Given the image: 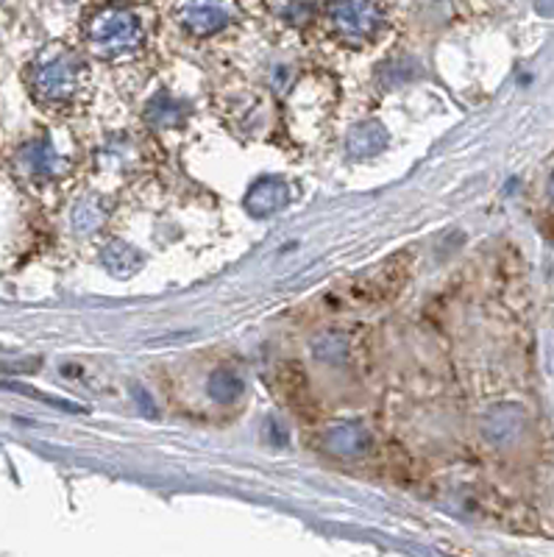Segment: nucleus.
Here are the masks:
<instances>
[{"instance_id": "nucleus-1", "label": "nucleus", "mask_w": 554, "mask_h": 557, "mask_svg": "<svg viewBox=\"0 0 554 557\" xmlns=\"http://www.w3.org/2000/svg\"><path fill=\"white\" fill-rule=\"evenodd\" d=\"M82 42L101 62H132L148 45L146 9L126 0L93 7L82 20Z\"/></svg>"}, {"instance_id": "nucleus-2", "label": "nucleus", "mask_w": 554, "mask_h": 557, "mask_svg": "<svg viewBox=\"0 0 554 557\" xmlns=\"http://www.w3.org/2000/svg\"><path fill=\"white\" fill-rule=\"evenodd\" d=\"M26 82L34 101L53 112L82 107L89 96L87 62L67 45H48L39 51V57L28 64Z\"/></svg>"}, {"instance_id": "nucleus-3", "label": "nucleus", "mask_w": 554, "mask_h": 557, "mask_svg": "<svg viewBox=\"0 0 554 557\" xmlns=\"http://www.w3.org/2000/svg\"><path fill=\"white\" fill-rule=\"evenodd\" d=\"M329 37L346 48H366L387 28L384 0H329L323 9Z\"/></svg>"}, {"instance_id": "nucleus-4", "label": "nucleus", "mask_w": 554, "mask_h": 557, "mask_svg": "<svg viewBox=\"0 0 554 557\" xmlns=\"http://www.w3.org/2000/svg\"><path fill=\"white\" fill-rule=\"evenodd\" d=\"M413 265H416L413 251H404L398 257H393V260H384L373 271L354 276L346 285V290H343V301L346 305H377V301L396 296L407 285Z\"/></svg>"}, {"instance_id": "nucleus-5", "label": "nucleus", "mask_w": 554, "mask_h": 557, "mask_svg": "<svg viewBox=\"0 0 554 557\" xmlns=\"http://www.w3.org/2000/svg\"><path fill=\"white\" fill-rule=\"evenodd\" d=\"M173 17L193 37H212L237 23L239 7L237 0H176Z\"/></svg>"}, {"instance_id": "nucleus-6", "label": "nucleus", "mask_w": 554, "mask_h": 557, "mask_svg": "<svg viewBox=\"0 0 554 557\" xmlns=\"http://www.w3.org/2000/svg\"><path fill=\"white\" fill-rule=\"evenodd\" d=\"M373 446V437L366 426L341 424L323 435V449L334 457H362Z\"/></svg>"}, {"instance_id": "nucleus-7", "label": "nucleus", "mask_w": 554, "mask_h": 557, "mask_svg": "<svg viewBox=\"0 0 554 557\" xmlns=\"http://www.w3.org/2000/svg\"><path fill=\"white\" fill-rule=\"evenodd\" d=\"M20 162H23V168L28 171V176L37 178V182H53V178L62 176V157L57 153V148L51 146V143H45V139H39V143H32V146L23 148V153H20Z\"/></svg>"}, {"instance_id": "nucleus-8", "label": "nucleus", "mask_w": 554, "mask_h": 557, "mask_svg": "<svg viewBox=\"0 0 554 557\" xmlns=\"http://www.w3.org/2000/svg\"><path fill=\"white\" fill-rule=\"evenodd\" d=\"M291 201V193H287V184L279 182V178H262L251 187V193L246 196V207L251 215L271 218L276 215L279 209L287 207Z\"/></svg>"}, {"instance_id": "nucleus-9", "label": "nucleus", "mask_w": 554, "mask_h": 557, "mask_svg": "<svg viewBox=\"0 0 554 557\" xmlns=\"http://www.w3.org/2000/svg\"><path fill=\"white\" fill-rule=\"evenodd\" d=\"M387 146V132L379 123H359L352 128L346 143V153L354 159H368Z\"/></svg>"}, {"instance_id": "nucleus-10", "label": "nucleus", "mask_w": 554, "mask_h": 557, "mask_svg": "<svg viewBox=\"0 0 554 557\" xmlns=\"http://www.w3.org/2000/svg\"><path fill=\"white\" fill-rule=\"evenodd\" d=\"M101 262L114 276H132V273H137L143 268V257H139L137 248L126 246V243L120 240H112L103 246Z\"/></svg>"}, {"instance_id": "nucleus-11", "label": "nucleus", "mask_w": 554, "mask_h": 557, "mask_svg": "<svg viewBox=\"0 0 554 557\" xmlns=\"http://www.w3.org/2000/svg\"><path fill=\"white\" fill-rule=\"evenodd\" d=\"M239 393H243V382L234 371L229 368H221V371H214L212 380H209V396L214 401H221V405H232L237 399Z\"/></svg>"}, {"instance_id": "nucleus-12", "label": "nucleus", "mask_w": 554, "mask_h": 557, "mask_svg": "<svg viewBox=\"0 0 554 557\" xmlns=\"http://www.w3.org/2000/svg\"><path fill=\"white\" fill-rule=\"evenodd\" d=\"M103 218H107V209H103V201L98 196L82 198L73 212V223H76L78 232H95V228H101Z\"/></svg>"}, {"instance_id": "nucleus-13", "label": "nucleus", "mask_w": 554, "mask_h": 557, "mask_svg": "<svg viewBox=\"0 0 554 557\" xmlns=\"http://www.w3.org/2000/svg\"><path fill=\"white\" fill-rule=\"evenodd\" d=\"M316 355L327 362H341L348 355V343L341 335H327L323 341L316 343Z\"/></svg>"}, {"instance_id": "nucleus-14", "label": "nucleus", "mask_w": 554, "mask_h": 557, "mask_svg": "<svg viewBox=\"0 0 554 557\" xmlns=\"http://www.w3.org/2000/svg\"><path fill=\"white\" fill-rule=\"evenodd\" d=\"M549 196H552V201H554V173H552V178H549Z\"/></svg>"}]
</instances>
